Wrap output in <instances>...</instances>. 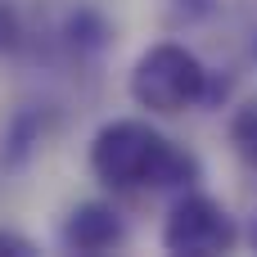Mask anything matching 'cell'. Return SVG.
<instances>
[{
    "label": "cell",
    "mask_w": 257,
    "mask_h": 257,
    "mask_svg": "<svg viewBox=\"0 0 257 257\" xmlns=\"http://www.w3.org/2000/svg\"><path fill=\"white\" fill-rule=\"evenodd\" d=\"M86 163H90V176L99 185H108L113 194L190 190V185L203 181L199 154H190L185 145H176L172 136H163L145 117H113V122H104L90 136Z\"/></svg>",
    "instance_id": "6da1fadb"
},
{
    "label": "cell",
    "mask_w": 257,
    "mask_h": 257,
    "mask_svg": "<svg viewBox=\"0 0 257 257\" xmlns=\"http://www.w3.org/2000/svg\"><path fill=\"white\" fill-rule=\"evenodd\" d=\"M208 81H212V68L190 45L158 41L136 59V68L126 77V90H131L136 108L158 113V117H176L185 108L208 104Z\"/></svg>",
    "instance_id": "7a4b0ae2"
},
{
    "label": "cell",
    "mask_w": 257,
    "mask_h": 257,
    "mask_svg": "<svg viewBox=\"0 0 257 257\" xmlns=\"http://www.w3.org/2000/svg\"><path fill=\"white\" fill-rule=\"evenodd\" d=\"M158 239H163L167 253H176V257H221V253H235V248H239L244 230H239L235 212H230L217 194L190 185V190H181L176 203L167 208Z\"/></svg>",
    "instance_id": "3957f363"
},
{
    "label": "cell",
    "mask_w": 257,
    "mask_h": 257,
    "mask_svg": "<svg viewBox=\"0 0 257 257\" xmlns=\"http://www.w3.org/2000/svg\"><path fill=\"white\" fill-rule=\"evenodd\" d=\"M126 239H131L126 217L113 203H104V199L77 203L63 217V226H59V244L68 253H81V257H104V253H113V248H122Z\"/></svg>",
    "instance_id": "277c9868"
},
{
    "label": "cell",
    "mask_w": 257,
    "mask_h": 257,
    "mask_svg": "<svg viewBox=\"0 0 257 257\" xmlns=\"http://www.w3.org/2000/svg\"><path fill=\"white\" fill-rule=\"evenodd\" d=\"M108 36H113L108 18H104L99 9H90V5L72 9L68 23H63V45H68L77 59H95V54H104V50H108Z\"/></svg>",
    "instance_id": "5b68a950"
},
{
    "label": "cell",
    "mask_w": 257,
    "mask_h": 257,
    "mask_svg": "<svg viewBox=\"0 0 257 257\" xmlns=\"http://www.w3.org/2000/svg\"><path fill=\"white\" fill-rule=\"evenodd\" d=\"M226 131H230V145H235L239 163L257 172V99L239 104V108L230 113V126H226Z\"/></svg>",
    "instance_id": "8992f818"
},
{
    "label": "cell",
    "mask_w": 257,
    "mask_h": 257,
    "mask_svg": "<svg viewBox=\"0 0 257 257\" xmlns=\"http://www.w3.org/2000/svg\"><path fill=\"white\" fill-rule=\"evenodd\" d=\"M23 41H27L23 14H18L9 0H0V59H5V54H18V50H23Z\"/></svg>",
    "instance_id": "52a82bcc"
},
{
    "label": "cell",
    "mask_w": 257,
    "mask_h": 257,
    "mask_svg": "<svg viewBox=\"0 0 257 257\" xmlns=\"http://www.w3.org/2000/svg\"><path fill=\"white\" fill-rule=\"evenodd\" d=\"M32 253H41L36 239H27L18 230H0V257H32Z\"/></svg>",
    "instance_id": "ba28073f"
},
{
    "label": "cell",
    "mask_w": 257,
    "mask_h": 257,
    "mask_svg": "<svg viewBox=\"0 0 257 257\" xmlns=\"http://www.w3.org/2000/svg\"><path fill=\"white\" fill-rule=\"evenodd\" d=\"M212 5H217V0H176V9H181L185 18H203V14H212Z\"/></svg>",
    "instance_id": "9c48e42d"
},
{
    "label": "cell",
    "mask_w": 257,
    "mask_h": 257,
    "mask_svg": "<svg viewBox=\"0 0 257 257\" xmlns=\"http://www.w3.org/2000/svg\"><path fill=\"white\" fill-rule=\"evenodd\" d=\"M248 244H253V253H257V217H253V226H248Z\"/></svg>",
    "instance_id": "30bf717a"
}]
</instances>
